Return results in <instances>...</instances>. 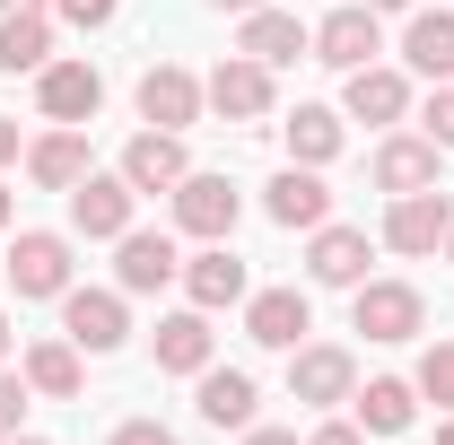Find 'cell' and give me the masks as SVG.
Listing matches in <instances>:
<instances>
[{
	"label": "cell",
	"instance_id": "obj_40",
	"mask_svg": "<svg viewBox=\"0 0 454 445\" xmlns=\"http://www.w3.org/2000/svg\"><path fill=\"white\" fill-rule=\"evenodd\" d=\"M9 340H18V332H9V315H0V367H9Z\"/></svg>",
	"mask_w": 454,
	"mask_h": 445
},
{
	"label": "cell",
	"instance_id": "obj_4",
	"mask_svg": "<svg viewBox=\"0 0 454 445\" xmlns=\"http://www.w3.org/2000/svg\"><path fill=\"white\" fill-rule=\"evenodd\" d=\"M446 236H454V201H446V183H428V192H394V210H385V254H446Z\"/></svg>",
	"mask_w": 454,
	"mask_h": 445
},
{
	"label": "cell",
	"instance_id": "obj_26",
	"mask_svg": "<svg viewBox=\"0 0 454 445\" xmlns=\"http://www.w3.org/2000/svg\"><path fill=\"white\" fill-rule=\"evenodd\" d=\"M402 70L419 79H454V9H419L402 27Z\"/></svg>",
	"mask_w": 454,
	"mask_h": 445
},
{
	"label": "cell",
	"instance_id": "obj_36",
	"mask_svg": "<svg viewBox=\"0 0 454 445\" xmlns=\"http://www.w3.org/2000/svg\"><path fill=\"white\" fill-rule=\"evenodd\" d=\"M245 445H297V428H245Z\"/></svg>",
	"mask_w": 454,
	"mask_h": 445
},
{
	"label": "cell",
	"instance_id": "obj_3",
	"mask_svg": "<svg viewBox=\"0 0 454 445\" xmlns=\"http://www.w3.org/2000/svg\"><path fill=\"white\" fill-rule=\"evenodd\" d=\"M358 393V358L340 349V340H297L288 349V402H306V410H333Z\"/></svg>",
	"mask_w": 454,
	"mask_h": 445
},
{
	"label": "cell",
	"instance_id": "obj_38",
	"mask_svg": "<svg viewBox=\"0 0 454 445\" xmlns=\"http://www.w3.org/2000/svg\"><path fill=\"white\" fill-rule=\"evenodd\" d=\"M18 9H44V0H0V18H18Z\"/></svg>",
	"mask_w": 454,
	"mask_h": 445
},
{
	"label": "cell",
	"instance_id": "obj_41",
	"mask_svg": "<svg viewBox=\"0 0 454 445\" xmlns=\"http://www.w3.org/2000/svg\"><path fill=\"white\" fill-rule=\"evenodd\" d=\"M367 9H376V18H385V9H411V0H367Z\"/></svg>",
	"mask_w": 454,
	"mask_h": 445
},
{
	"label": "cell",
	"instance_id": "obj_25",
	"mask_svg": "<svg viewBox=\"0 0 454 445\" xmlns=\"http://www.w3.org/2000/svg\"><path fill=\"white\" fill-rule=\"evenodd\" d=\"M349 410H358L367 437H402V428L419 419V385H402V376H367V385L349 393Z\"/></svg>",
	"mask_w": 454,
	"mask_h": 445
},
{
	"label": "cell",
	"instance_id": "obj_23",
	"mask_svg": "<svg viewBox=\"0 0 454 445\" xmlns=\"http://www.w3.org/2000/svg\"><path fill=\"white\" fill-rule=\"evenodd\" d=\"M88 175V131L79 122H53L44 140H27V183H44V192H70Z\"/></svg>",
	"mask_w": 454,
	"mask_h": 445
},
{
	"label": "cell",
	"instance_id": "obj_6",
	"mask_svg": "<svg viewBox=\"0 0 454 445\" xmlns=\"http://www.w3.org/2000/svg\"><path fill=\"white\" fill-rule=\"evenodd\" d=\"M167 201H175V227H184V236H201V245H227V236H236V219H245L236 183H227V175H201V167L184 175Z\"/></svg>",
	"mask_w": 454,
	"mask_h": 445
},
{
	"label": "cell",
	"instance_id": "obj_39",
	"mask_svg": "<svg viewBox=\"0 0 454 445\" xmlns=\"http://www.w3.org/2000/svg\"><path fill=\"white\" fill-rule=\"evenodd\" d=\"M9 219H18V201H9V183H0V227H9Z\"/></svg>",
	"mask_w": 454,
	"mask_h": 445
},
{
	"label": "cell",
	"instance_id": "obj_45",
	"mask_svg": "<svg viewBox=\"0 0 454 445\" xmlns=\"http://www.w3.org/2000/svg\"><path fill=\"white\" fill-rule=\"evenodd\" d=\"M446 262H454V236H446Z\"/></svg>",
	"mask_w": 454,
	"mask_h": 445
},
{
	"label": "cell",
	"instance_id": "obj_29",
	"mask_svg": "<svg viewBox=\"0 0 454 445\" xmlns=\"http://www.w3.org/2000/svg\"><path fill=\"white\" fill-rule=\"evenodd\" d=\"M411 385L428 393L437 410H454V340H428V349H419V376H411Z\"/></svg>",
	"mask_w": 454,
	"mask_h": 445
},
{
	"label": "cell",
	"instance_id": "obj_11",
	"mask_svg": "<svg viewBox=\"0 0 454 445\" xmlns=\"http://www.w3.org/2000/svg\"><path fill=\"white\" fill-rule=\"evenodd\" d=\"M236 53H254L262 70H288V61H306V53H315V27L262 0V9H245V27H236Z\"/></svg>",
	"mask_w": 454,
	"mask_h": 445
},
{
	"label": "cell",
	"instance_id": "obj_10",
	"mask_svg": "<svg viewBox=\"0 0 454 445\" xmlns=\"http://www.w3.org/2000/svg\"><path fill=\"white\" fill-rule=\"evenodd\" d=\"M201 97H210V113H227V122H262V113L280 105V88H271V70L254 53H227L210 79H201Z\"/></svg>",
	"mask_w": 454,
	"mask_h": 445
},
{
	"label": "cell",
	"instance_id": "obj_1",
	"mask_svg": "<svg viewBox=\"0 0 454 445\" xmlns=\"http://www.w3.org/2000/svg\"><path fill=\"white\" fill-rule=\"evenodd\" d=\"M349 324L394 349V340H419V332H428V297H419L411 279H358V288H349Z\"/></svg>",
	"mask_w": 454,
	"mask_h": 445
},
{
	"label": "cell",
	"instance_id": "obj_32",
	"mask_svg": "<svg viewBox=\"0 0 454 445\" xmlns=\"http://www.w3.org/2000/svg\"><path fill=\"white\" fill-rule=\"evenodd\" d=\"M27 393H35L27 376H9V367H0V445H9L18 428H27Z\"/></svg>",
	"mask_w": 454,
	"mask_h": 445
},
{
	"label": "cell",
	"instance_id": "obj_31",
	"mask_svg": "<svg viewBox=\"0 0 454 445\" xmlns=\"http://www.w3.org/2000/svg\"><path fill=\"white\" fill-rule=\"evenodd\" d=\"M114 9H122V0H53V18H61V27H79V35L114 27Z\"/></svg>",
	"mask_w": 454,
	"mask_h": 445
},
{
	"label": "cell",
	"instance_id": "obj_20",
	"mask_svg": "<svg viewBox=\"0 0 454 445\" xmlns=\"http://www.w3.org/2000/svg\"><path fill=\"white\" fill-rule=\"evenodd\" d=\"M210 349H219V332H210V315H201V306H184V315H167V324L149 332L158 376H201V367H210Z\"/></svg>",
	"mask_w": 454,
	"mask_h": 445
},
{
	"label": "cell",
	"instance_id": "obj_33",
	"mask_svg": "<svg viewBox=\"0 0 454 445\" xmlns=\"http://www.w3.org/2000/svg\"><path fill=\"white\" fill-rule=\"evenodd\" d=\"M114 445H175V428H167V419H122Z\"/></svg>",
	"mask_w": 454,
	"mask_h": 445
},
{
	"label": "cell",
	"instance_id": "obj_13",
	"mask_svg": "<svg viewBox=\"0 0 454 445\" xmlns=\"http://www.w3.org/2000/svg\"><path fill=\"white\" fill-rule=\"evenodd\" d=\"M340 113L349 122H411V70H394V61H367V70H349V88H340Z\"/></svg>",
	"mask_w": 454,
	"mask_h": 445
},
{
	"label": "cell",
	"instance_id": "obj_19",
	"mask_svg": "<svg viewBox=\"0 0 454 445\" xmlns=\"http://www.w3.org/2000/svg\"><path fill=\"white\" fill-rule=\"evenodd\" d=\"M184 297H192L201 315H219V306H245V297H254V271H245L227 245H201V254L184 262Z\"/></svg>",
	"mask_w": 454,
	"mask_h": 445
},
{
	"label": "cell",
	"instance_id": "obj_12",
	"mask_svg": "<svg viewBox=\"0 0 454 445\" xmlns=\"http://www.w3.org/2000/svg\"><path fill=\"white\" fill-rule=\"evenodd\" d=\"M376 53H385V27H376L367 0H340L333 18L315 27V61H333V70H367Z\"/></svg>",
	"mask_w": 454,
	"mask_h": 445
},
{
	"label": "cell",
	"instance_id": "obj_22",
	"mask_svg": "<svg viewBox=\"0 0 454 445\" xmlns=\"http://www.w3.org/2000/svg\"><path fill=\"white\" fill-rule=\"evenodd\" d=\"M192 385H201V393H192V410H201L210 428H236V437L254 428V402H262V393H254V376H245V367H219V358H210Z\"/></svg>",
	"mask_w": 454,
	"mask_h": 445
},
{
	"label": "cell",
	"instance_id": "obj_7",
	"mask_svg": "<svg viewBox=\"0 0 454 445\" xmlns=\"http://www.w3.org/2000/svg\"><path fill=\"white\" fill-rule=\"evenodd\" d=\"M35 105H44V122H79V131H88V122H97V105H106V70H97V61H44V70H35Z\"/></svg>",
	"mask_w": 454,
	"mask_h": 445
},
{
	"label": "cell",
	"instance_id": "obj_35",
	"mask_svg": "<svg viewBox=\"0 0 454 445\" xmlns=\"http://www.w3.org/2000/svg\"><path fill=\"white\" fill-rule=\"evenodd\" d=\"M18 158H27V149H18V122L0 113V167H18Z\"/></svg>",
	"mask_w": 454,
	"mask_h": 445
},
{
	"label": "cell",
	"instance_id": "obj_18",
	"mask_svg": "<svg viewBox=\"0 0 454 445\" xmlns=\"http://www.w3.org/2000/svg\"><path fill=\"white\" fill-rule=\"evenodd\" d=\"M367 254H376V245H367V227H315V236H306V279H315V288H358V279H367Z\"/></svg>",
	"mask_w": 454,
	"mask_h": 445
},
{
	"label": "cell",
	"instance_id": "obj_27",
	"mask_svg": "<svg viewBox=\"0 0 454 445\" xmlns=\"http://www.w3.org/2000/svg\"><path fill=\"white\" fill-rule=\"evenodd\" d=\"M280 140H288V167H333L349 131H340V113H333V105H297V113L280 122Z\"/></svg>",
	"mask_w": 454,
	"mask_h": 445
},
{
	"label": "cell",
	"instance_id": "obj_34",
	"mask_svg": "<svg viewBox=\"0 0 454 445\" xmlns=\"http://www.w3.org/2000/svg\"><path fill=\"white\" fill-rule=\"evenodd\" d=\"M306 445H367V428H358V419H324Z\"/></svg>",
	"mask_w": 454,
	"mask_h": 445
},
{
	"label": "cell",
	"instance_id": "obj_5",
	"mask_svg": "<svg viewBox=\"0 0 454 445\" xmlns=\"http://www.w3.org/2000/svg\"><path fill=\"white\" fill-rule=\"evenodd\" d=\"M167 279H184V254H175L167 227H122L114 236V288L122 297H158Z\"/></svg>",
	"mask_w": 454,
	"mask_h": 445
},
{
	"label": "cell",
	"instance_id": "obj_42",
	"mask_svg": "<svg viewBox=\"0 0 454 445\" xmlns=\"http://www.w3.org/2000/svg\"><path fill=\"white\" fill-rule=\"evenodd\" d=\"M437 445H454V410H446V428H437Z\"/></svg>",
	"mask_w": 454,
	"mask_h": 445
},
{
	"label": "cell",
	"instance_id": "obj_2",
	"mask_svg": "<svg viewBox=\"0 0 454 445\" xmlns=\"http://www.w3.org/2000/svg\"><path fill=\"white\" fill-rule=\"evenodd\" d=\"M61 332L79 340L88 358H114L131 340V297L122 288H61Z\"/></svg>",
	"mask_w": 454,
	"mask_h": 445
},
{
	"label": "cell",
	"instance_id": "obj_44",
	"mask_svg": "<svg viewBox=\"0 0 454 445\" xmlns=\"http://www.w3.org/2000/svg\"><path fill=\"white\" fill-rule=\"evenodd\" d=\"M0 288H9V254H0Z\"/></svg>",
	"mask_w": 454,
	"mask_h": 445
},
{
	"label": "cell",
	"instance_id": "obj_43",
	"mask_svg": "<svg viewBox=\"0 0 454 445\" xmlns=\"http://www.w3.org/2000/svg\"><path fill=\"white\" fill-rule=\"evenodd\" d=\"M9 445H44V437H27V428H18V437H9Z\"/></svg>",
	"mask_w": 454,
	"mask_h": 445
},
{
	"label": "cell",
	"instance_id": "obj_9",
	"mask_svg": "<svg viewBox=\"0 0 454 445\" xmlns=\"http://www.w3.org/2000/svg\"><path fill=\"white\" fill-rule=\"evenodd\" d=\"M131 210H140V192L122 183V167H114V175L88 167L79 183H70V236H97V245H114V236L131 227Z\"/></svg>",
	"mask_w": 454,
	"mask_h": 445
},
{
	"label": "cell",
	"instance_id": "obj_24",
	"mask_svg": "<svg viewBox=\"0 0 454 445\" xmlns=\"http://www.w3.org/2000/svg\"><path fill=\"white\" fill-rule=\"evenodd\" d=\"M18 376H27V385L44 393V402H79V385H88V349H79L70 332H61V340H35Z\"/></svg>",
	"mask_w": 454,
	"mask_h": 445
},
{
	"label": "cell",
	"instance_id": "obj_15",
	"mask_svg": "<svg viewBox=\"0 0 454 445\" xmlns=\"http://www.w3.org/2000/svg\"><path fill=\"white\" fill-rule=\"evenodd\" d=\"M306 332H315L306 288H254V297H245V340H262V349H297Z\"/></svg>",
	"mask_w": 454,
	"mask_h": 445
},
{
	"label": "cell",
	"instance_id": "obj_21",
	"mask_svg": "<svg viewBox=\"0 0 454 445\" xmlns=\"http://www.w3.org/2000/svg\"><path fill=\"white\" fill-rule=\"evenodd\" d=\"M262 210H271V227H315L333 219V192H324V167H280L271 175V192H262Z\"/></svg>",
	"mask_w": 454,
	"mask_h": 445
},
{
	"label": "cell",
	"instance_id": "obj_30",
	"mask_svg": "<svg viewBox=\"0 0 454 445\" xmlns=\"http://www.w3.org/2000/svg\"><path fill=\"white\" fill-rule=\"evenodd\" d=\"M419 131H428L437 149H454V79H437V88H428V105H419Z\"/></svg>",
	"mask_w": 454,
	"mask_h": 445
},
{
	"label": "cell",
	"instance_id": "obj_37",
	"mask_svg": "<svg viewBox=\"0 0 454 445\" xmlns=\"http://www.w3.org/2000/svg\"><path fill=\"white\" fill-rule=\"evenodd\" d=\"M210 9H219V18H245V9H262V0H210Z\"/></svg>",
	"mask_w": 454,
	"mask_h": 445
},
{
	"label": "cell",
	"instance_id": "obj_8",
	"mask_svg": "<svg viewBox=\"0 0 454 445\" xmlns=\"http://www.w3.org/2000/svg\"><path fill=\"white\" fill-rule=\"evenodd\" d=\"M131 97H140V122H149V131H192L201 105H210V97H201V79H192L184 61H149Z\"/></svg>",
	"mask_w": 454,
	"mask_h": 445
},
{
	"label": "cell",
	"instance_id": "obj_28",
	"mask_svg": "<svg viewBox=\"0 0 454 445\" xmlns=\"http://www.w3.org/2000/svg\"><path fill=\"white\" fill-rule=\"evenodd\" d=\"M53 61V18L44 9H18V18H0V70L18 79V70H44Z\"/></svg>",
	"mask_w": 454,
	"mask_h": 445
},
{
	"label": "cell",
	"instance_id": "obj_17",
	"mask_svg": "<svg viewBox=\"0 0 454 445\" xmlns=\"http://www.w3.org/2000/svg\"><path fill=\"white\" fill-rule=\"evenodd\" d=\"M437 167H446V149H437L428 131H394V140L367 158L376 192H428V183H437Z\"/></svg>",
	"mask_w": 454,
	"mask_h": 445
},
{
	"label": "cell",
	"instance_id": "obj_16",
	"mask_svg": "<svg viewBox=\"0 0 454 445\" xmlns=\"http://www.w3.org/2000/svg\"><path fill=\"white\" fill-rule=\"evenodd\" d=\"M184 175H192L184 131H131V140H122V183H131V192H175Z\"/></svg>",
	"mask_w": 454,
	"mask_h": 445
},
{
	"label": "cell",
	"instance_id": "obj_14",
	"mask_svg": "<svg viewBox=\"0 0 454 445\" xmlns=\"http://www.w3.org/2000/svg\"><path fill=\"white\" fill-rule=\"evenodd\" d=\"M9 288H18V297H61V288H70V236L27 227V236L9 245Z\"/></svg>",
	"mask_w": 454,
	"mask_h": 445
}]
</instances>
